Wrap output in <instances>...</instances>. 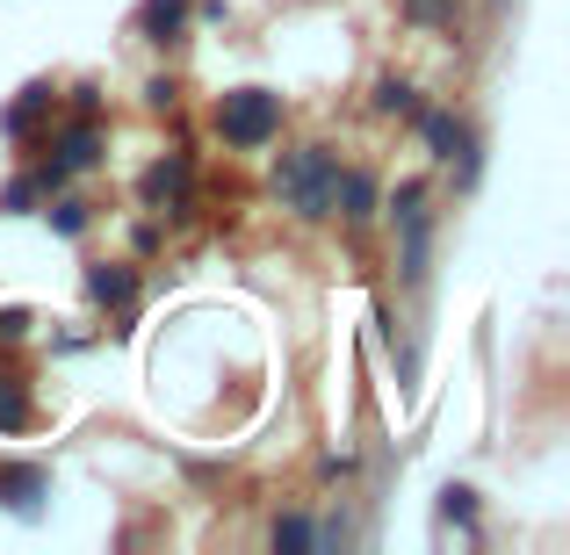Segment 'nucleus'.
<instances>
[{
  "label": "nucleus",
  "mask_w": 570,
  "mask_h": 555,
  "mask_svg": "<svg viewBox=\"0 0 570 555\" xmlns=\"http://www.w3.org/2000/svg\"><path fill=\"white\" fill-rule=\"evenodd\" d=\"M333 181H340V159L325 152V145H304V152H289L275 167V195L296 217H325V209H333Z\"/></svg>",
  "instance_id": "1"
},
{
  "label": "nucleus",
  "mask_w": 570,
  "mask_h": 555,
  "mask_svg": "<svg viewBox=\"0 0 570 555\" xmlns=\"http://www.w3.org/2000/svg\"><path fill=\"white\" fill-rule=\"evenodd\" d=\"M217 130H224V145H238V152H261V145L282 130V95H267V87H232V95L217 101Z\"/></svg>",
  "instance_id": "2"
},
{
  "label": "nucleus",
  "mask_w": 570,
  "mask_h": 555,
  "mask_svg": "<svg viewBox=\"0 0 570 555\" xmlns=\"http://www.w3.org/2000/svg\"><path fill=\"white\" fill-rule=\"evenodd\" d=\"M43 490H51V476H43L37 462H22V469H14V462H0V505H8V513L37 519L43 513Z\"/></svg>",
  "instance_id": "3"
},
{
  "label": "nucleus",
  "mask_w": 570,
  "mask_h": 555,
  "mask_svg": "<svg viewBox=\"0 0 570 555\" xmlns=\"http://www.w3.org/2000/svg\"><path fill=\"white\" fill-rule=\"evenodd\" d=\"M138 195L153 209H188V159L174 152V159H153L145 167V181H138Z\"/></svg>",
  "instance_id": "4"
},
{
  "label": "nucleus",
  "mask_w": 570,
  "mask_h": 555,
  "mask_svg": "<svg viewBox=\"0 0 570 555\" xmlns=\"http://www.w3.org/2000/svg\"><path fill=\"white\" fill-rule=\"evenodd\" d=\"M87 167H101V130H95V116H87V123H72L66 138H58V159H51L58 181H66V174H87Z\"/></svg>",
  "instance_id": "5"
},
{
  "label": "nucleus",
  "mask_w": 570,
  "mask_h": 555,
  "mask_svg": "<svg viewBox=\"0 0 570 555\" xmlns=\"http://www.w3.org/2000/svg\"><path fill=\"white\" fill-rule=\"evenodd\" d=\"M188 8H195V0H145L138 37L145 43H174V37H181V22H188Z\"/></svg>",
  "instance_id": "6"
},
{
  "label": "nucleus",
  "mask_w": 570,
  "mask_h": 555,
  "mask_svg": "<svg viewBox=\"0 0 570 555\" xmlns=\"http://www.w3.org/2000/svg\"><path fill=\"white\" fill-rule=\"evenodd\" d=\"M333 202L347 209L354 224H368V217H376V181H368V174H340V181H333Z\"/></svg>",
  "instance_id": "7"
},
{
  "label": "nucleus",
  "mask_w": 570,
  "mask_h": 555,
  "mask_svg": "<svg viewBox=\"0 0 570 555\" xmlns=\"http://www.w3.org/2000/svg\"><path fill=\"white\" fill-rule=\"evenodd\" d=\"M87 296H95V304H116V310H124L130 296H138V275H130V267H95V275H87Z\"/></svg>",
  "instance_id": "8"
},
{
  "label": "nucleus",
  "mask_w": 570,
  "mask_h": 555,
  "mask_svg": "<svg viewBox=\"0 0 570 555\" xmlns=\"http://www.w3.org/2000/svg\"><path fill=\"white\" fill-rule=\"evenodd\" d=\"M43 109H51V87H22V101H14V109L0 116V123H8V138H29Z\"/></svg>",
  "instance_id": "9"
},
{
  "label": "nucleus",
  "mask_w": 570,
  "mask_h": 555,
  "mask_svg": "<svg viewBox=\"0 0 570 555\" xmlns=\"http://www.w3.org/2000/svg\"><path fill=\"white\" fill-rule=\"evenodd\" d=\"M29 426V397L14 389V375H0V433H22Z\"/></svg>",
  "instance_id": "10"
},
{
  "label": "nucleus",
  "mask_w": 570,
  "mask_h": 555,
  "mask_svg": "<svg viewBox=\"0 0 570 555\" xmlns=\"http://www.w3.org/2000/svg\"><path fill=\"white\" fill-rule=\"evenodd\" d=\"M404 14L426 22V29H448V22H455V0H404Z\"/></svg>",
  "instance_id": "11"
},
{
  "label": "nucleus",
  "mask_w": 570,
  "mask_h": 555,
  "mask_svg": "<svg viewBox=\"0 0 570 555\" xmlns=\"http://www.w3.org/2000/svg\"><path fill=\"white\" fill-rule=\"evenodd\" d=\"M311 542H318L311 519H275V548H311Z\"/></svg>",
  "instance_id": "12"
},
{
  "label": "nucleus",
  "mask_w": 570,
  "mask_h": 555,
  "mask_svg": "<svg viewBox=\"0 0 570 555\" xmlns=\"http://www.w3.org/2000/svg\"><path fill=\"white\" fill-rule=\"evenodd\" d=\"M376 109L404 116V109H412V87H404V80H383V87H376Z\"/></svg>",
  "instance_id": "13"
},
{
  "label": "nucleus",
  "mask_w": 570,
  "mask_h": 555,
  "mask_svg": "<svg viewBox=\"0 0 570 555\" xmlns=\"http://www.w3.org/2000/svg\"><path fill=\"white\" fill-rule=\"evenodd\" d=\"M441 513H448V519H462V527H470V513H476V505H470V490H462V484H448V490H441Z\"/></svg>",
  "instance_id": "14"
},
{
  "label": "nucleus",
  "mask_w": 570,
  "mask_h": 555,
  "mask_svg": "<svg viewBox=\"0 0 570 555\" xmlns=\"http://www.w3.org/2000/svg\"><path fill=\"white\" fill-rule=\"evenodd\" d=\"M51 224H58L66 238H80V231H87V202H58V217H51Z\"/></svg>",
  "instance_id": "15"
},
{
  "label": "nucleus",
  "mask_w": 570,
  "mask_h": 555,
  "mask_svg": "<svg viewBox=\"0 0 570 555\" xmlns=\"http://www.w3.org/2000/svg\"><path fill=\"white\" fill-rule=\"evenodd\" d=\"M29 333V318H22V310H0V339H22Z\"/></svg>",
  "instance_id": "16"
}]
</instances>
